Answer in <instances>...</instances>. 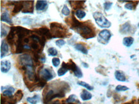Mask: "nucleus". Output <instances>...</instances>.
Masks as SVG:
<instances>
[{"label": "nucleus", "instance_id": "nucleus-1", "mask_svg": "<svg viewBox=\"0 0 139 104\" xmlns=\"http://www.w3.org/2000/svg\"><path fill=\"white\" fill-rule=\"evenodd\" d=\"M50 31L53 38H65L69 33L66 28L58 22H51Z\"/></svg>", "mask_w": 139, "mask_h": 104}, {"label": "nucleus", "instance_id": "nucleus-2", "mask_svg": "<svg viewBox=\"0 0 139 104\" xmlns=\"http://www.w3.org/2000/svg\"><path fill=\"white\" fill-rule=\"evenodd\" d=\"M75 31L85 39H90L95 37L96 34L94 29L91 26L87 24L86 22H82L80 26L76 29Z\"/></svg>", "mask_w": 139, "mask_h": 104}, {"label": "nucleus", "instance_id": "nucleus-3", "mask_svg": "<svg viewBox=\"0 0 139 104\" xmlns=\"http://www.w3.org/2000/svg\"><path fill=\"white\" fill-rule=\"evenodd\" d=\"M93 17H94V20L100 28H108L111 26V22L106 19V17H105L100 12H94L93 14Z\"/></svg>", "mask_w": 139, "mask_h": 104}, {"label": "nucleus", "instance_id": "nucleus-4", "mask_svg": "<svg viewBox=\"0 0 139 104\" xmlns=\"http://www.w3.org/2000/svg\"><path fill=\"white\" fill-rule=\"evenodd\" d=\"M62 63L69 70H71L76 77L80 79L83 77V73H82V70L79 69V68L77 66L76 63L72 59H70L69 63L63 62Z\"/></svg>", "mask_w": 139, "mask_h": 104}, {"label": "nucleus", "instance_id": "nucleus-5", "mask_svg": "<svg viewBox=\"0 0 139 104\" xmlns=\"http://www.w3.org/2000/svg\"><path fill=\"white\" fill-rule=\"evenodd\" d=\"M17 59H18L19 65H21L22 68L27 67V66H33V59H32V57L29 54H22V55L19 56Z\"/></svg>", "mask_w": 139, "mask_h": 104}, {"label": "nucleus", "instance_id": "nucleus-6", "mask_svg": "<svg viewBox=\"0 0 139 104\" xmlns=\"http://www.w3.org/2000/svg\"><path fill=\"white\" fill-rule=\"evenodd\" d=\"M33 32H35L37 35H39L41 37H44L46 39H51V38H53V36L51 33V31L46 27L34 29Z\"/></svg>", "mask_w": 139, "mask_h": 104}, {"label": "nucleus", "instance_id": "nucleus-7", "mask_svg": "<svg viewBox=\"0 0 139 104\" xmlns=\"http://www.w3.org/2000/svg\"><path fill=\"white\" fill-rule=\"evenodd\" d=\"M98 36H99V40H101L100 42L101 43L103 44H106L111 38L112 33L109 30H103L99 32Z\"/></svg>", "mask_w": 139, "mask_h": 104}, {"label": "nucleus", "instance_id": "nucleus-8", "mask_svg": "<svg viewBox=\"0 0 139 104\" xmlns=\"http://www.w3.org/2000/svg\"><path fill=\"white\" fill-rule=\"evenodd\" d=\"M23 9L22 12L23 14H33L34 10V1H23Z\"/></svg>", "mask_w": 139, "mask_h": 104}, {"label": "nucleus", "instance_id": "nucleus-9", "mask_svg": "<svg viewBox=\"0 0 139 104\" xmlns=\"http://www.w3.org/2000/svg\"><path fill=\"white\" fill-rule=\"evenodd\" d=\"M40 75V79L45 81H49L53 79L54 77L53 74L51 73V72L49 69L48 68H44L40 72H39Z\"/></svg>", "mask_w": 139, "mask_h": 104}, {"label": "nucleus", "instance_id": "nucleus-10", "mask_svg": "<svg viewBox=\"0 0 139 104\" xmlns=\"http://www.w3.org/2000/svg\"><path fill=\"white\" fill-rule=\"evenodd\" d=\"M16 36V27H12L10 28V31H9V34L6 37V40L9 45L13 47V45H16V42L14 40V38Z\"/></svg>", "mask_w": 139, "mask_h": 104}, {"label": "nucleus", "instance_id": "nucleus-11", "mask_svg": "<svg viewBox=\"0 0 139 104\" xmlns=\"http://www.w3.org/2000/svg\"><path fill=\"white\" fill-rule=\"evenodd\" d=\"M9 52V48L8 44L5 40H2L1 44V58H4L8 54Z\"/></svg>", "mask_w": 139, "mask_h": 104}, {"label": "nucleus", "instance_id": "nucleus-12", "mask_svg": "<svg viewBox=\"0 0 139 104\" xmlns=\"http://www.w3.org/2000/svg\"><path fill=\"white\" fill-rule=\"evenodd\" d=\"M10 68H11V63L10 61L9 60L6 61H1V72L6 74L10 70Z\"/></svg>", "mask_w": 139, "mask_h": 104}, {"label": "nucleus", "instance_id": "nucleus-13", "mask_svg": "<svg viewBox=\"0 0 139 104\" xmlns=\"http://www.w3.org/2000/svg\"><path fill=\"white\" fill-rule=\"evenodd\" d=\"M85 3V1H69L70 5H71L72 8L73 9H75V10H77V9L78 10H81V8H85L84 6V3Z\"/></svg>", "mask_w": 139, "mask_h": 104}, {"label": "nucleus", "instance_id": "nucleus-14", "mask_svg": "<svg viewBox=\"0 0 139 104\" xmlns=\"http://www.w3.org/2000/svg\"><path fill=\"white\" fill-rule=\"evenodd\" d=\"M47 7H48V2L46 1H42V0L37 1L35 5L36 10L37 11H44L47 8Z\"/></svg>", "mask_w": 139, "mask_h": 104}, {"label": "nucleus", "instance_id": "nucleus-15", "mask_svg": "<svg viewBox=\"0 0 139 104\" xmlns=\"http://www.w3.org/2000/svg\"><path fill=\"white\" fill-rule=\"evenodd\" d=\"M13 4H14V6H13L12 10V13L13 14H17L19 12L22 11L23 9V1L22 3H21V1H19V2H13Z\"/></svg>", "mask_w": 139, "mask_h": 104}, {"label": "nucleus", "instance_id": "nucleus-16", "mask_svg": "<svg viewBox=\"0 0 139 104\" xmlns=\"http://www.w3.org/2000/svg\"><path fill=\"white\" fill-rule=\"evenodd\" d=\"M115 77L117 81H120V82H126V77L125 76L124 72L120 70H117L115 72Z\"/></svg>", "mask_w": 139, "mask_h": 104}, {"label": "nucleus", "instance_id": "nucleus-17", "mask_svg": "<svg viewBox=\"0 0 139 104\" xmlns=\"http://www.w3.org/2000/svg\"><path fill=\"white\" fill-rule=\"evenodd\" d=\"M1 21L6 22V23L9 24H10V25H12V24H13L11 18L10 17V15H9V13H7L6 12H3L2 14V15H1Z\"/></svg>", "mask_w": 139, "mask_h": 104}, {"label": "nucleus", "instance_id": "nucleus-18", "mask_svg": "<svg viewBox=\"0 0 139 104\" xmlns=\"http://www.w3.org/2000/svg\"><path fill=\"white\" fill-rule=\"evenodd\" d=\"M80 97L82 100L87 101L91 99L92 95L91 93H89L88 91H87L86 89H83L82 91V93H81Z\"/></svg>", "mask_w": 139, "mask_h": 104}, {"label": "nucleus", "instance_id": "nucleus-19", "mask_svg": "<svg viewBox=\"0 0 139 104\" xmlns=\"http://www.w3.org/2000/svg\"><path fill=\"white\" fill-rule=\"evenodd\" d=\"M65 103H75V104H81V102H79V100L78 99L76 96L74 94H71V95L69 97V98L65 100Z\"/></svg>", "mask_w": 139, "mask_h": 104}, {"label": "nucleus", "instance_id": "nucleus-20", "mask_svg": "<svg viewBox=\"0 0 139 104\" xmlns=\"http://www.w3.org/2000/svg\"><path fill=\"white\" fill-rule=\"evenodd\" d=\"M130 30L131 25L129 24V22H126L125 24H124L123 25L121 26V28H120V32L122 34H127L130 31Z\"/></svg>", "mask_w": 139, "mask_h": 104}, {"label": "nucleus", "instance_id": "nucleus-21", "mask_svg": "<svg viewBox=\"0 0 139 104\" xmlns=\"http://www.w3.org/2000/svg\"><path fill=\"white\" fill-rule=\"evenodd\" d=\"M75 47L77 50L81 52V53H83V54H88V50H87V49L83 44H76L75 45Z\"/></svg>", "mask_w": 139, "mask_h": 104}, {"label": "nucleus", "instance_id": "nucleus-22", "mask_svg": "<svg viewBox=\"0 0 139 104\" xmlns=\"http://www.w3.org/2000/svg\"><path fill=\"white\" fill-rule=\"evenodd\" d=\"M27 101L31 104H37L40 101V97L38 94H35L32 97H28L26 98Z\"/></svg>", "mask_w": 139, "mask_h": 104}, {"label": "nucleus", "instance_id": "nucleus-23", "mask_svg": "<svg viewBox=\"0 0 139 104\" xmlns=\"http://www.w3.org/2000/svg\"><path fill=\"white\" fill-rule=\"evenodd\" d=\"M133 42H134V39L132 37H125L123 39L122 43H123V45L127 47H129L133 44Z\"/></svg>", "mask_w": 139, "mask_h": 104}, {"label": "nucleus", "instance_id": "nucleus-24", "mask_svg": "<svg viewBox=\"0 0 139 104\" xmlns=\"http://www.w3.org/2000/svg\"><path fill=\"white\" fill-rule=\"evenodd\" d=\"M14 91H15V89L13 88V87L10 86V87L8 88L6 90L3 91V96H5V97H12V94L14 93Z\"/></svg>", "mask_w": 139, "mask_h": 104}, {"label": "nucleus", "instance_id": "nucleus-25", "mask_svg": "<svg viewBox=\"0 0 139 104\" xmlns=\"http://www.w3.org/2000/svg\"><path fill=\"white\" fill-rule=\"evenodd\" d=\"M68 71H69L68 69H67V68H66V66L62 63V64L61 67L58 70V72H57L58 75L59 77H61V76L64 75Z\"/></svg>", "mask_w": 139, "mask_h": 104}, {"label": "nucleus", "instance_id": "nucleus-26", "mask_svg": "<svg viewBox=\"0 0 139 104\" xmlns=\"http://www.w3.org/2000/svg\"><path fill=\"white\" fill-rule=\"evenodd\" d=\"M23 97V91L21 90H18L16 93L15 94L14 97H13V98L16 100V102H20L21 100V99Z\"/></svg>", "mask_w": 139, "mask_h": 104}, {"label": "nucleus", "instance_id": "nucleus-27", "mask_svg": "<svg viewBox=\"0 0 139 104\" xmlns=\"http://www.w3.org/2000/svg\"><path fill=\"white\" fill-rule=\"evenodd\" d=\"M77 84H78V85H79V86L88 89V90L92 91L94 89V87H93V86H90V85L88 83H87V82H83V81H78V82H77Z\"/></svg>", "mask_w": 139, "mask_h": 104}, {"label": "nucleus", "instance_id": "nucleus-28", "mask_svg": "<svg viewBox=\"0 0 139 104\" xmlns=\"http://www.w3.org/2000/svg\"><path fill=\"white\" fill-rule=\"evenodd\" d=\"M75 15L78 19H82L83 18H84L86 16V13L85 12H84L82 10H77L76 12H75Z\"/></svg>", "mask_w": 139, "mask_h": 104}, {"label": "nucleus", "instance_id": "nucleus-29", "mask_svg": "<svg viewBox=\"0 0 139 104\" xmlns=\"http://www.w3.org/2000/svg\"><path fill=\"white\" fill-rule=\"evenodd\" d=\"M48 53L49 56H56L58 54L57 50L54 47L49 48L48 50Z\"/></svg>", "mask_w": 139, "mask_h": 104}, {"label": "nucleus", "instance_id": "nucleus-30", "mask_svg": "<svg viewBox=\"0 0 139 104\" xmlns=\"http://www.w3.org/2000/svg\"><path fill=\"white\" fill-rule=\"evenodd\" d=\"M70 12H70V10L68 8V6L65 5L64 6H63L62 10V13L63 15L68 16L70 14Z\"/></svg>", "mask_w": 139, "mask_h": 104}, {"label": "nucleus", "instance_id": "nucleus-31", "mask_svg": "<svg viewBox=\"0 0 139 104\" xmlns=\"http://www.w3.org/2000/svg\"><path fill=\"white\" fill-rule=\"evenodd\" d=\"M128 89H129V88L125 86H122V85H118L115 88V90L117 91H125L128 90Z\"/></svg>", "mask_w": 139, "mask_h": 104}, {"label": "nucleus", "instance_id": "nucleus-32", "mask_svg": "<svg viewBox=\"0 0 139 104\" xmlns=\"http://www.w3.org/2000/svg\"><path fill=\"white\" fill-rule=\"evenodd\" d=\"M113 3L112 2H109V1H106L104 3V8L106 11H108L110 8H111L112 6Z\"/></svg>", "mask_w": 139, "mask_h": 104}, {"label": "nucleus", "instance_id": "nucleus-33", "mask_svg": "<svg viewBox=\"0 0 139 104\" xmlns=\"http://www.w3.org/2000/svg\"><path fill=\"white\" fill-rule=\"evenodd\" d=\"M52 63L55 67H58L60 63V60L58 58H54L52 59Z\"/></svg>", "mask_w": 139, "mask_h": 104}, {"label": "nucleus", "instance_id": "nucleus-34", "mask_svg": "<svg viewBox=\"0 0 139 104\" xmlns=\"http://www.w3.org/2000/svg\"><path fill=\"white\" fill-rule=\"evenodd\" d=\"M55 44H56V46H58V47L61 48L63 46V45H64L65 44V40H62V39H59V40H58L56 41Z\"/></svg>", "mask_w": 139, "mask_h": 104}, {"label": "nucleus", "instance_id": "nucleus-35", "mask_svg": "<svg viewBox=\"0 0 139 104\" xmlns=\"http://www.w3.org/2000/svg\"><path fill=\"white\" fill-rule=\"evenodd\" d=\"M125 8L128 9V10H133V9H135V6L134 4L132 3H127L125 5Z\"/></svg>", "mask_w": 139, "mask_h": 104}, {"label": "nucleus", "instance_id": "nucleus-36", "mask_svg": "<svg viewBox=\"0 0 139 104\" xmlns=\"http://www.w3.org/2000/svg\"><path fill=\"white\" fill-rule=\"evenodd\" d=\"M7 35V31L5 30V28H3V27L1 26V37L3 38V37H5Z\"/></svg>", "mask_w": 139, "mask_h": 104}, {"label": "nucleus", "instance_id": "nucleus-37", "mask_svg": "<svg viewBox=\"0 0 139 104\" xmlns=\"http://www.w3.org/2000/svg\"><path fill=\"white\" fill-rule=\"evenodd\" d=\"M82 65H83V67L85 68H89V65L87 63L82 62Z\"/></svg>", "mask_w": 139, "mask_h": 104}, {"label": "nucleus", "instance_id": "nucleus-38", "mask_svg": "<svg viewBox=\"0 0 139 104\" xmlns=\"http://www.w3.org/2000/svg\"><path fill=\"white\" fill-rule=\"evenodd\" d=\"M138 28H139V23H138Z\"/></svg>", "mask_w": 139, "mask_h": 104}]
</instances>
